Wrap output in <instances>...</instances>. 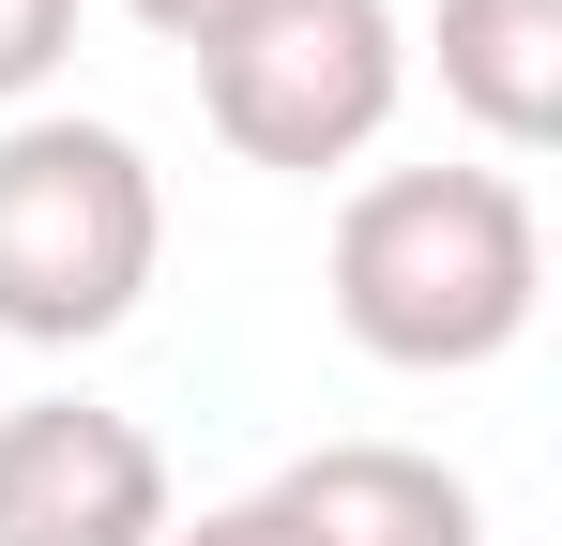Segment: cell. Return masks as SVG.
<instances>
[{"label": "cell", "mask_w": 562, "mask_h": 546, "mask_svg": "<svg viewBox=\"0 0 562 546\" xmlns=\"http://www.w3.org/2000/svg\"><path fill=\"white\" fill-rule=\"evenodd\" d=\"M548 228L517 168H380L335 213V334L395 379H471L532 334Z\"/></svg>", "instance_id": "6da1fadb"}, {"label": "cell", "mask_w": 562, "mask_h": 546, "mask_svg": "<svg viewBox=\"0 0 562 546\" xmlns=\"http://www.w3.org/2000/svg\"><path fill=\"white\" fill-rule=\"evenodd\" d=\"M168 455L137 410L31 395L0 410V546H168Z\"/></svg>", "instance_id": "277c9868"}, {"label": "cell", "mask_w": 562, "mask_h": 546, "mask_svg": "<svg viewBox=\"0 0 562 546\" xmlns=\"http://www.w3.org/2000/svg\"><path fill=\"white\" fill-rule=\"evenodd\" d=\"M61 61H77V0H0V106H31Z\"/></svg>", "instance_id": "52a82bcc"}, {"label": "cell", "mask_w": 562, "mask_h": 546, "mask_svg": "<svg viewBox=\"0 0 562 546\" xmlns=\"http://www.w3.org/2000/svg\"><path fill=\"white\" fill-rule=\"evenodd\" d=\"M411 91V31L395 0H244L228 31H198V106L244 168H350Z\"/></svg>", "instance_id": "3957f363"}, {"label": "cell", "mask_w": 562, "mask_h": 546, "mask_svg": "<svg viewBox=\"0 0 562 546\" xmlns=\"http://www.w3.org/2000/svg\"><path fill=\"white\" fill-rule=\"evenodd\" d=\"M168 546H289L274 501H213V516H168Z\"/></svg>", "instance_id": "ba28073f"}, {"label": "cell", "mask_w": 562, "mask_h": 546, "mask_svg": "<svg viewBox=\"0 0 562 546\" xmlns=\"http://www.w3.org/2000/svg\"><path fill=\"white\" fill-rule=\"evenodd\" d=\"M153 259H168V182L122 122H77V106L0 122V334L15 350L122 334Z\"/></svg>", "instance_id": "7a4b0ae2"}, {"label": "cell", "mask_w": 562, "mask_h": 546, "mask_svg": "<svg viewBox=\"0 0 562 546\" xmlns=\"http://www.w3.org/2000/svg\"><path fill=\"white\" fill-rule=\"evenodd\" d=\"M259 501L289 516V546H486V501L411 441H319Z\"/></svg>", "instance_id": "5b68a950"}, {"label": "cell", "mask_w": 562, "mask_h": 546, "mask_svg": "<svg viewBox=\"0 0 562 546\" xmlns=\"http://www.w3.org/2000/svg\"><path fill=\"white\" fill-rule=\"evenodd\" d=\"M441 106L486 152H548L562 137V0H441Z\"/></svg>", "instance_id": "8992f818"}, {"label": "cell", "mask_w": 562, "mask_h": 546, "mask_svg": "<svg viewBox=\"0 0 562 546\" xmlns=\"http://www.w3.org/2000/svg\"><path fill=\"white\" fill-rule=\"evenodd\" d=\"M122 15H137V31H168V46H198V31H228L244 0H122Z\"/></svg>", "instance_id": "9c48e42d"}]
</instances>
